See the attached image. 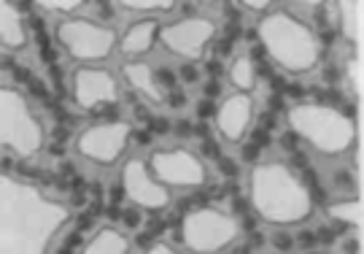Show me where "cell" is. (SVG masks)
<instances>
[{
	"mask_svg": "<svg viewBox=\"0 0 364 254\" xmlns=\"http://www.w3.org/2000/svg\"><path fill=\"white\" fill-rule=\"evenodd\" d=\"M70 222L68 206L30 181L0 176V254H46L54 236Z\"/></svg>",
	"mask_w": 364,
	"mask_h": 254,
	"instance_id": "1",
	"label": "cell"
},
{
	"mask_svg": "<svg viewBox=\"0 0 364 254\" xmlns=\"http://www.w3.org/2000/svg\"><path fill=\"white\" fill-rule=\"evenodd\" d=\"M251 208L275 228H294L313 214L308 184L284 162H257L248 176Z\"/></svg>",
	"mask_w": 364,
	"mask_h": 254,
	"instance_id": "2",
	"label": "cell"
},
{
	"mask_svg": "<svg viewBox=\"0 0 364 254\" xmlns=\"http://www.w3.org/2000/svg\"><path fill=\"white\" fill-rule=\"evenodd\" d=\"M257 33H259L262 46L270 54V60L284 68L287 73L302 76L318 65V57H321L318 36L313 33L311 25H305L287 9H278V11L262 16Z\"/></svg>",
	"mask_w": 364,
	"mask_h": 254,
	"instance_id": "3",
	"label": "cell"
},
{
	"mask_svg": "<svg viewBox=\"0 0 364 254\" xmlns=\"http://www.w3.org/2000/svg\"><path fill=\"white\" fill-rule=\"evenodd\" d=\"M287 122L291 133L299 135L305 144H311L318 154H326V157H340L356 141V122L340 108L324 106V103H313V100L294 103L289 108Z\"/></svg>",
	"mask_w": 364,
	"mask_h": 254,
	"instance_id": "4",
	"label": "cell"
},
{
	"mask_svg": "<svg viewBox=\"0 0 364 254\" xmlns=\"http://www.w3.org/2000/svg\"><path fill=\"white\" fill-rule=\"evenodd\" d=\"M46 133L33 114L30 100L16 87H0V144L16 157H36L43 149Z\"/></svg>",
	"mask_w": 364,
	"mask_h": 254,
	"instance_id": "5",
	"label": "cell"
},
{
	"mask_svg": "<svg viewBox=\"0 0 364 254\" xmlns=\"http://www.w3.org/2000/svg\"><path fill=\"white\" fill-rule=\"evenodd\" d=\"M237 238L240 222L221 208H195L181 222V241L192 254H219Z\"/></svg>",
	"mask_w": 364,
	"mask_h": 254,
	"instance_id": "6",
	"label": "cell"
},
{
	"mask_svg": "<svg viewBox=\"0 0 364 254\" xmlns=\"http://www.w3.org/2000/svg\"><path fill=\"white\" fill-rule=\"evenodd\" d=\"M57 41L78 63H97L111 57L119 36L111 25H100L87 16H68L57 25Z\"/></svg>",
	"mask_w": 364,
	"mask_h": 254,
	"instance_id": "7",
	"label": "cell"
},
{
	"mask_svg": "<svg viewBox=\"0 0 364 254\" xmlns=\"http://www.w3.org/2000/svg\"><path fill=\"white\" fill-rule=\"evenodd\" d=\"M132 127L127 122H100L84 127L76 138V152L97 165H114L127 152Z\"/></svg>",
	"mask_w": 364,
	"mask_h": 254,
	"instance_id": "8",
	"label": "cell"
},
{
	"mask_svg": "<svg viewBox=\"0 0 364 254\" xmlns=\"http://www.w3.org/2000/svg\"><path fill=\"white\" fill-rule=\"evenodd\" d=\"M149 168L159 184L165 187H183L195 189L205 184L208 168L205 162L189 149H159L149 157Z\"/></svg>",
	"mask_w": 364,
	"mask_h": 254,
	"instance_id": "9",
	"label": "cell"
},
{
	"mask_svg": "<svg viewBox=\"0 0 364 254\" xmlns=\"http://www.w3.org/2000/svg\"><path fill=\"white\" fill-rule=\"evenodd\" d=\"M216 38V25L208 16H189V19H178L162 25L159 30V41L170 54L197 63L203 52L208 49V43Z\"/></svg>",
	"mask_w": 364,
	"mask_h": 254,
	"instance_id": "10",
	"label": "cell"
},
{
	"mask_svg": "<svg viewBox=\"0 0 364 254\" xmlns=\"http://www.w3.org/2000/svg\"><path fill=\"white\" fill-rule=\"evenodd\" d=\"M122 192L127 201L144 211H162L170 206V192L165 184H159L144 160H127L122 168Z\"/></svg>",
	"mask_w": 364,
	"mask_h": 254,
	"instance_id": "11",
	"label": "cell"
},
{
	"mask_svg": "<svg viewBox=\"0 0 364 254\" xmlns=\"http://www.w3.org/2000/svg\"><path fill=\"white\" fill-rule=\"evenodd\" d=\"M73 100L84 111H95L100 106H114L119 100V84L111 70L84 65L73 73Z\"/></svg>",
	"mask_w": 364,
	"mask_h": 254,
	"instance_id": "12",
	"label": "cell"
},
{
	"mask_svg": "<svg viewBox=\"0 0 364 254\" xmlns=\"http://www.w3.org/2000/svg\"><path fill=\"white\" fill-rule=\"evenodd\" d=\"M216 130L227 144H240L246 138L248 127L254 122V97L243 92H235L221 100L216 108Z\"/></svg>",
	"mask_w": 364,
	"mask_h": 254,
	"instance_id": "13",
	"label": "cell"
},
{
	"mask_svg": "<svg viewBox=\"0 0 364 254\" xmlns=\"http://www.w3.org/2000/svg\"><path fill=\"white\" fill-rule=\"evenodd\" d=\"M159 30H162V22L154 16L135 22L132 27H127V33L119 41V52L127 57H141V54L151 52V46L159 41Z\"/></svg>",
	"mask_w": 364,
	"mask_h": 254,
	"instance_id": "14",
	"label": "cell"
},
{
	"mask_svg": "<svg viewBox=\"0 0 364 254\" xmlns=\"http://www.w3.org/2000/svg\"><path fill=\"white\" fill-rule=\"evenodd\" d=\"M0 43L3 49L16 52L27 43L25 16L19 14V6L11 0H0Z\"/></svg>",
	"mask_w": 364,
	"mask_h": 254,
	"instance_id": "15",
	"label": "cell"
},
{
	"mask_svg": "<svg viewBox=\"0 0 364 254\" xmlns=\"http://www.w3.org/2000/svg\"><path fill=\"white\" fill-rule=\"evenodd\" d=\"M122 76L127 79L132 90H138L141 95H146L151 103H162L165 100V90L156 79V73L151 70L149 63H127L122 68Z\"/></svg>",
	"mask_w": 364,
	"mask_h": 254,
	"instance_id": "16",
	"label": "cell"
},
{
	"mask_svg": "<svg viewBox=\"0 0 364 254\" xmlns=\"http://www.w3.org/2000/svg\"><path fill=\"white\" fill-rule=\"evenodd\" d=\"M340 11V30L346 41H351L356 49H362L364 41V3L362 0H340L335 3Z\"/></svg>",
	"mask_w": 364,
	"mask_h": 254,
	"instance_id": "17",
	"label": "cell"
},
{
	"mask_svg": "<svg viewBox=\"0 0 364 254\" xmlns=\"http://www.w3.org/2000/svg\"><path fill=\"white\" fill-rule=\"evenodd\" d=\"M81 254H130L127 236L117 228H100L92 236Z\"/></svg>",
	"mask_w": 364,
	"mask_h": 254,
	"instance_id": "18",
	"label": "cell"
},
{
	"mask_svg": "<svg viewBox=\"0 0 364 254\" xmlns=\"http://www.w3.org/2000/svg\"><path fill=\"white\" fill-rule=\"evenodd\" d=\"M230 81L237 92L251 95L257 90V68H254V60L248 54H240L235 57L232 65H230Z\"/></svg>",
	"mask_w": 364,
	"mask_h": 254,
	"instance_id": "19",
	"label": "cell"
},
{
	"mask_svg": "<svg viewBox=\"0 0 364 254\" xmlns=\"http://www.w3.org/2000/svg\"><path fill=\"white\" fill-rule=\"evenodd\" d=\"M326 214L332 216V219H338V222H346V225H356V228L362 230V201L356 198V201H338V203H329L326 206Z\"/></svg>",
	"mask_w": 364,
	"mask_h": 254,
	"instance_id": "20",
	"label": "cell"
},
{
	"mask_svg": "<svg viewBox=\"0 0 364 254\" xmlns=\"http://www.w3.org/2000/svg\"><path fill=\"white\" fill-rule=\"evenodd\" d=\"M119 6L127 9V11H141V14H151V11L162 14L176 9V3H170V0H122Z\"/></svg>",
	"mask_w": 364,
	"mask_h": 254,
	"instance_id": "21",
	"label": "cell"
},
{
	"mask_svg": "<svg viewBox=\"0 0 364 254\" xmlns=\"http://www.w3.org/2000/svg\"><path fill=\"white\" fill-rule=\"evenodd\" d=\"M346 73H348V84H351V90L356 92V97H362V57L359 54L348 60Z\"/></svg>",
	"mask_w": 364,
	"mask_h": 254,
	"instance_id": "22",
	"label": "cell"
},
{
	"mask_svg": "<svg viewBox=\"0 0 364 254\" xmlns=\"http://www.w3.org/2000/svg\"><path fill=\"white\" fill-rule=\"evenodd\" d=\"M84 3L81 0H41L38 9H46V11H60V14H70L78 11Z\"/></svg>",
	"mask_w": 364,
	"mask_h": 254,
	"instance_id": "23",
	"label": "cell"
},
{
	"mask_svg": "<svg viewBox=\"0 0 364 254\" xmlns=\"http://www.w3.org/2000/svg\"><path fill=\"white\" fill-rule=\"evenodd\" d=\"M146 254H178L176 252V249H173V246H168V243H154V246H149V249H146Z\"/></svg>",
	"mask_w": 364,
	"mask_h": 254,
	"instance_id": "24",
	"label": "cell"
},
{
	"mask_svg": "<svg viewBox=\"0 0 364 254\" xmlns=\"http://www.w3.org/2000/svg\"><path fill=\"white\" fill-rule=\"evenodd\" d=\"M246 9H251V11H267L270 9V0H248Z\"/></svg>",
	"mask_w": 364,
	"mask_h": 254,
	"instance_id": "25",
	"label": "cell"
},
{
	"mask_svg": "<svg viewBox=\"0 0 364 254\" xmlns=\"http://www.w3.org/2000/svg\"><path fill=\"white\" fill-rule=\"evenodd\" d=\"M259 157V149L254 147V144H246L243 147V160H257Z\"/></svg>",
	"mask_w": 364,
	"mask_h": 254,
	"instance_id": "26",
	"label": "cell"
},
{
	"mask_svg": "<svg viewBox=\"0 0 364 254\" xmlns=\"http://www.w3.org/2000/svg\"><path fill=\"white\" fill-rule=\"evenodd\" d=\"M221 171H224L227 176H235V174H237V171H235V162L232 160H221Z\"/></svg>",
	"mask_w": 364,
	"mask_h": 254,
	"instance_id": "27",
	"label": "cell"
},
{
	"mask_svg": "<svg viewBox=\"0 0 364 254\" xmlns=\"http://www.w3.org/2000/svg\"><path fill=\"white\" fill-rule=\"evenodd\" d=\"M216 92H219V87H216V84L210 81V84H208V95H216Z\"/></svg>",
	"mask_w": 364,
	"mask_h": 254,
	"instance_id": "28",
	"label": "cell"
}]
</instances>
